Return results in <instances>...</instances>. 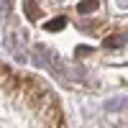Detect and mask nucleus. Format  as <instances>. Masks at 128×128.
<instances>
[{"instance_id":"nucleus-1","label":"nucleus","mask_w":128,"mask_h":128,"mask_svg":"<svg viewBox=\"0 0 128 128\" xmlns=\"http://www.w3.org/2000/svg\"><path fill=\"white\" fill-rule=\"evenodd\" d=\"M123 34H115V36H108V38H102V46L105 49H118V46H123Z\"/></svg>"},{"instance_id":"nucleus-2","label":"nucleus","mask_w":128,"mask_h":128,"mask_svg":"<svg viewBox=\"0 0 128 128\" xmlns=\"http://www.w3.org/2000/svg\"><path fill=\"white\" fill-rule=\"evenodd\" d=\"M126 105H128V100H126V98H115V100H110V102H105V110H108V113H113V110L126 108Z\"/></svg>"},{"instance_id":"nucleus-3","label":"nucleus","mask_w":128,"mask_h":128,"mask_svg":"<svg viewBox=\"0 0 128 128\" xmlns=\"http://www.w3.org/2000/svg\"><path fill=\"white\" fill-rule=\"evenodd\" d=\"M64 26H67V18H64V16H59V18H54V20H49L44 28H46V31H62Z\"/></svg>"},{"instance_id":"nucleus-4","label":"nucleus","mask_w":128,"mask_h":128,"mask_svg":"<svg viewBox=\"0 0 128 128\" xmlns=\"http://www.w3.org/2000/svg\"><path fill=\"white\" fill-rule=\"evenodd\" d=\"M95 8H98V0H82V3L77 5V10H80V13H92Z\"/></svg>"},{"instance_id":"nucleus-5","label":"nucleus","mask_w":128,"mask_h":128,"mask_svg":"<svg viewBox=\"0 0 128 128\" xmlns=\"http://www.w3.org/2000/svg\"><path fill=\"white\" fill-rule=\"evenodd\" d=\"M34 3H36V0H26V16H28L31 20L36 18V8H34Z\"/></svg>"},{"instance_id":"nucleus-6","label":"nucleus","mask_w":128,"mask_h":128,"mask_svg":"<svg viewBox=\"0 0 128 128\" xmlns=\"http://www.w3.org/2000/svg\"><path fill=\"white\" fill-rule=\"evenodd\" d=\"M90 51H92L90 46H80V49H77V56H82V54H90Z\"/></svg>"}]
</instances>
